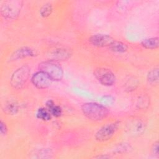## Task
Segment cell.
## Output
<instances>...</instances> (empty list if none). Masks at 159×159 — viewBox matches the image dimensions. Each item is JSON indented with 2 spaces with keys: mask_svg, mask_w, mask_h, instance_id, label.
Masks as SVG:
<instances>
[{
  "mask_svg": "<svg viewBox=\"0 0 159 159\" xmlns=\"http://www.w3.org/2000/svg\"><path fill=\"white\" fill-rule=\"evenodd\" d=\"M37 55L35 50L28 47H22L15 50L9 57V61H16L27 57H34Z\"/></svg>",
  "mask_w": 159,
  "mask_h": 159,
  "instance_id": "obj_9",
  "label": "cell"
},
{
  "mask_svg": "<svg viewBox=\"0 0 159 159\" xmlns=\"http://www.w3.org/2000/svg\"><path fill=\"white\" fill-rule=\"evenodd\" d=\"M36 117L39 119L43 121H48L51 119L52 115L48 110L45 107H40L36 112Z\"/></svg>",
  "mask_w": 159,
  "mask_h": 159,
  "instance_id": "obj_16",
  "label": "cell"
},
{
  "mask_svg": "<svg viewBox=\"0 0 159 159\" xmlns=\"http://www.w3.org/2000/svg\"><path fill=\"white\" fill-rule=\"evenodd\" d=\"M81 109L84 116L93 121L101 120L106 118L109 114V111L105 106L95 102L84 103L82 104Z\"/></svg>",
  "mask_w": 159,
  "mask_h": 159,
  "instance_id": "obj_1",
  "label": "cell"
},
{
  "mask_svg": "<svg viewBox=\"0 0 159 159\" xmlns=\"http://www.w3.org/2000/svg\"><path fill=\"white\" fill-rule=\"evenodd\" d=\"M152 153L155 156L158 157V156H159V151H158V141L155 142L153 143V145L152 146Z\"/></svg>",
  "mask_w": 159,
  "mask_h": 159,
  "instance_id": "obj_20",
  "label": "cell"
},
{
  "mask_svg": "<svg viewBox=\"0 0 159 159\" xmlns=\"http://www.w3.org/2000/svg\"><path fill=\"white\" fill-rule=\"evenodd\" d=\"M111 157L109 156V155H98V156H96L95 157V158H111Z\"/></svg>",
  "mask_w": 159,
  "mask_h": 159,
  "instance_id": "obj_22",
  "label": "cell"
},
{
  "mask_svg": "<svg viewBox=\"0 0 159 159\" xmlns=\"http://www.w3.org/2000/svg\"><path fill=\"white\" fill-rule=\"evenodd\" d=\"M22 6L20 1H6L1 7V15L6 19H14L19 14Z\"/></svg>",
  "mask_w": 159,
  "mask_h": 159,
  "instance_id": "obj_4",
  "label": "cell"
},
{
  "mask_svg": "<svg viewBox=\"0 0 159 159\" xmlns=\"http://www.w3.org/2000/svg\"><path fill=\"white\" fill-rule=\"evenodd\" d=\"M53 11V6L50 2L44 4L40 9V15L44 18L48 17L50 16Z\"/></svg>",
  "mask_w": 159,
  "mask_h": 159,
  "instance_id": "obj_17",
  "label": "cell"
},
{
  "mask_svg": "<svg viewBox=\"0 0 159 159\" xmlns=\"http://www.w3.org/2000/svg\"><path fill=\"white\" fill-rule=\"evenodd\" d=\"M109 48L114 52L124 53L127 50L128 47L125 43L114 40L109 46Z\"/></svg>",
  "mask_w": 159,
  "mask_h": 159,
  "instance_id": "obj_14",
  "label": "cell"
},
{
  "mask_svg": "<svg viewBox=\"0 0 159 159\" xmlns=\"http://www.w3.org/2000/svg\"><path fill=\"white\" fill-rule=\"evenodd\" d=\"M132 147L130 143L124 142V143H120L116 148L114 149V152L116 153H124L126 152H129L132 150Z\"/></svg>",
  "mask_w": 159,
  "mask_h": 159,
  "instance_id": "obj_19",
  "label": "cell"
},
{
  "mask_svg": "<svg viewBox=\"0 0 159 159\" xmlns=\"http://www.w3.org/2000/svg\"><path fill=\"white\" fill-rule=\"evenodd\" d=\"M4 112L9 115H14L19 111V105L16 102H9L4 105Z\"/></svg>",
  "mask_w": 159,
  "mask_h": 159,
  "instance_id": "obj_15",
  "label": "cell"
},
{
  "mask_svg": "<svg viewBox=\"0 0 159 159\" xmlns=\"http://www.w3.org/2000/svg\"><path fill=\"white\" fill-rule=\"evenodd\" d=\"M39 68L47 74L53 81H60L63 76V71L60 65L53 60L44 61L39 63Z\"/></svg>",
  "mask_w": 159,
  "mask_h": 159,
  "instance_id": "obj_2",
  "label": "cell"
},
{
  "mask_svg": "<svg viewBox=\"0 0 159 159\" xmlns=\"http://www.w3.org/2000/svg\"><path fill=\"white\" fill-rule=\"evenodd\" d=\"M145 129V124L141 120H134L129 126L128 130L132 135H139L142 134Z\"/></svg>",
  "mask_w": 159,
  "mask_h": 159,
  "instance_id": "obj_11",
  "label": "cell"
},
{
  "mask_svg": "<svg viewBox=\"0 0 159 159\" xmlns=\"http://www.w3.org/2000/svg\"><path fill=\"white\" fill-rule=\"evenodd\" d=\"M94 75L98 81L104 86H112L116 81L114 74L108 68H98L94 71Z\"/></svg>",
  "mask_w": 159,
  "mask_h": 159,
  "instance_id": "obj_6",
  "label": "cell"
},
{
  "mask_svg": "<svg viewBox=\"0 0 159 159\" xmlns=\"http://www.w3.org/2000/svg\"><path fill=\"white\" fill-rule=\"evenodd\" d=\"M120 122L119 121L107 124L101 127L96 133L95 139L99 142H104L109 140L116 132Z\"/></svg>",
  "mask_w": 159,
  "mask_h": 159,
  "instance_id": "obj_5",
  "label": "cell"
},
{
  "mask_svg": "<svg viewBox=\"0 0 159 159\" xmlns=\"http://www.w3.org/2000/svg\"><path fill=\"white\" fill-rule=\"evenodd\" d=\"M7 132V127L6 124L3 121H1L0 122V132L1 135H6Z\"/></svg>",
  "mask_w": 159,
  "mask_h": 159,
  "instance_id": "obj_21",
  "label": "cell"
},
{
  "mask_svg": "<svg viewBox=\"0 0 159 159\" xmlns=\"http://www.w3.org/2000/svg\"><path fill=\"white\" fill-rule=\"evenodd\" d=\"M141 45L143 47L147 49H156L159 45V40L158 37H151L143 39L141 42Z\"/></svg>",
  "mask_w": 159,
  "mask_h": 159,
  "instance_id": "obj_13",
  "label": "cell"
},
{
  "mask_svg": "<svg viewBox=\"0 0 159 159\" xmlns=\"http://www.w3.org/2000/svg\"><path fill=\"white\" fill-rule=\"evenodd\" d=\"M30 73V68L27 65H24L17 68L11 76L10 80L11 86L16 89L22 88L29 79Z\"/></svg>",
  "mask_w": 159,
  "mask_h": 159,
  "instance_id": "obj_3",
  "label": "cell"
},
{
  "mask_svg": "<svg viewBox=\"0 0 159 159\" xmlns=\"http://www.w3.org/2000/svg\"><path fill=\"white\" fill-rule=\"evenodd\" d=\"M53 80L45 73L39 71L34 73L32 78V84L38 89H46L52 83Z\"/></svg>",
  "mask_w": 159,
  "mask_h": 159,
  "instance_id": "obj_7",
  "label": "cell"
},
{
  "mask_svg": "<svg viewBox=\"0 0 159 159\" xmlns=\"http://www.w3.org/2000/svg\"><path fill=\"white\" fill-rule=\"evenodd\" d=\"M47 109L50 112V114L52 116L55 117H58L61 116L62 114V109L60 106L56 105L53 101L52 100H48L45 103Z\"/></svg>",
  "mask_w": 159,
  "mask_h": 159,
  "instance_id": "obj_12",
  "label": "cell"
},
{
  "mask_svg": "<svg viewBox=\"0 0 159 159\" xmlns=\"http://www.w3.org/2000/svg\"><path fill=\"white\" fill-rule=\"evenodd\" d=\"M71 52L69 49L64 48H57L53 50L50 52L49 57L53 61H57V60H66L70 58L71 55Z\"/></svg>",
  "mask_w": 159,
  "mask_h": 159,
  "instance_id": "obj_10",
  "label": "cell"
},
{
  "mask_svg": "<svg viewBox=\"0 0 159 159\" xmlns=\"http://www.w3.org/2000/svg\"><path fill=\"white\" fill-rule=\"evenodd\" d=\"M115 40L107 34H95L90 37L89 42L94 47H109Z\"/></svg>",
  "mask_w": 159,
  "mask_h": 159,
  "instance_id": "obj_8",
  "label": "cell"
},
{
  "mask_svg": "<svg viewBox=\"0 0 159 159\" xmlns=\"http://www.w3.org/2000/svg\"><path fill=\"white\" fill-rule=\"evenodd\" d=\"M147 80L151 84H157L158 83V68L152 69L148 73Z\"/></svg>",
  "mask_w": 159,
  "mask_h": 159,
  "instance_id": "obj_18",
  "label": "cell"
}]
</instances>
